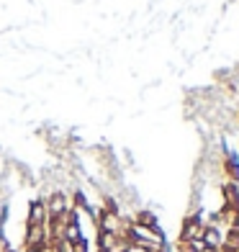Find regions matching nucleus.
I'll return each instance as SVG.
<instances>
[{
	"instance_id": "obj_10",
	"label": "nucleus",
	"mask_w": 239,
	"mask_h": 252,
	"mask_svg": "<svg viewBox=\"0 0 239 252\" xmlns=\"http://www.w3.org/2000/svg\"><path fill=\"white\" fill-rule=\"evenodd\" d=\"M136 221H139L142 229H154V226H157V224H154V216H152V214H147V211H142Z\"/></svg>"
},
{
	"instance_id": "obj_6",
	"label": "nucleus",
	"mask_w": 239,
	"mask_h": 252,
	"mask_svg": "<svg viewBox=\"0 0 239 252\" xmlns=\"http://www.w3.org/2000/svg\"><path fill=\"white\" fill-rule=\"evenodd\" d=\"M62 237H64V239H70L72 245L83 239V232H80V226H77V219H75V216H67V224H64Z\"/></svg>"
},
{
	"instance_id": "obj_8",
	"label": "nucleus",
	"mask_w": 239,
	"mask_h": 252,
	"mask_svg": "<svg viewBox=\"0 0 239 252\" xmlns=\"http://www.w3.org/2000/svg\"><path fill=\"white\" fill-rule=\"evenodd\" d=\"M201 242L206 245V247H211V250H216V245L221 242V239H219V232H216V229H203V237H201Z\"/></svg>"
},
{
	"instance_id": "obj_11",
	"label": "nucleus",
	"mask_w": 239,
	"mask_h": 252,
	"mask_svg": "<svg viewBox=\"0 0 239 252\" xmlns=\"http://www.w3.org/2000/svg\"><path fill=\"white\" fill-rule=\"evenodd\" d=\"M126 252H152L147 245H142V242H134V245H129L126 247Z\"/></svg>"
},
{
	"instance_id": "obj_3",
	"label": "nucleus",
	"mask_w": 239,
	"mask_h": 252,
	"mask_svg": "<svg viewBox=\"0 0 239 252\" xmlns=\"http://www.w3.org/2000/svg\"><path fill=\"white\" fill-rule=\"evenodd\" d=\"M98 247H100V252H119V234L103 232V229H100V234H98Z\"/></svg>"
},
{
	"instance_id": "obj_2",
	"label": "nucleus",
	"mask_w": 239,
	"mask_h": 252,
	"mask_svg": "<svg viewBox=\"0 0 239 252\" xmlns=\"http://www.w3.org/2000/svg\"><path fill=\"white\" fill-rule=\"evenodd\" d=\"M201 237H203V224H201L198 216H190L183 226V242H196Z\"/></svg>"
},
{
	"instance_id": "obj_14",
	"label": "nucleus",
	"mask_w": 239,
	"mask_h": 252,
	"mask_svg": "<svg viewBox=\"0 0 239 252\" xmlns=\"http://www.w3.org/2000/svg\"><path fill=\"white\" fill-rule=\"evenodd\" d=\"M75 203H77V209H85V198H83V193H77V196H75Z\"/></svg>"
},
{
	"instance_id": "obj_13",
	"label": "nucleus",
	"mask_w": 239,
	"mask_h": 252,
	"mask_svg": "<svg viewBox=\"0 0 239 252\" xmlns=\"http://www.w3.org/2000/svg\"><path fill=\"white\" fill-rule=\"evenodd\" d=\"M229 173H232V178H239V167H237L234 159H229Z\"/></svg>"
},
{
	"instance_id": "obj_4",
	"label": "nucleus",
	"mask_w": 239,
	"mask_h": 252,
	"mask_svg": "<svg viewBox=\"0 0 239 252\" xmlns=\"http://www.w3.org/2000/svg\"><path fill=\"white\" fill-rule=\"evenodd\" d=\"M47 219H49L47 203L33 201V203H31V211H29V224H47Z\"/></svg>"
},
{
	"instance_id": "obj_5",
	"label": "nucleus",
	"mask_w": 239,
	"mask_h": 252,
	"mask_svg": "<svg viewBox=\"0 0 239 252\" xmlns=\"http://www.w3.org/2000/svg\"><path fill=\"white\" fill-rule=\"evenodd\" d=\"M47 214H49V216H64V214H67V198L62 196V193H54V196L49 198Z\"/></svg>"
},
{
	"instance_id": "obj_15",
	"label": "nucleus",
	"mask_w": 239,
	"mask_h": 252,
	"mask_svg": "<svg viewBox=\"0 0 239 252\" xmlns=\"http://www.w3.org/2000/svg\"><path fill=\"white\" fill-rule=\"evenodd\" d=\"M5 252H10V250H5Z\"/></svg>"
},
{
	"instance_id": "obj_9",
	"label": "nucleus",
	"mask_w": 239,
	"mask_h": 252,
	"mask_svg": "<svg viewBox=\"0 0 239 252\" xmlns=\"http://www.w3.org/2000/svg\"><path fill=\"white\" fill-rule=\"evenodd\" d=\"M52 247H54V252H75V245L70 242V239H64V237H60L57 242H52Z\"/></svg>"
},
{
	"instance_id": "obj_12",
	"label": "nucleus",
	"mask_w": 239,
	"mask_h": 252,
	"mask_svg": "<svg viewBox=\"0 0 239 252\" xmlns=\"http://www.w3.org/2000/svg\"><path fill=\"white\" fill-rule=\"evenodd\" d=\"M75 252H88V242H85V239H80V242H75Z\"/></svg>"
},
{
	"instance_id": "obj_1",
	"label": "nucleus",
	"mask_w": 239,
	"mask_h": 252,
	"mask_svg": "<svg viewBox=\"0 0 239 252\" xmlns=\"http://www.w3.org/2000/svg\"><path fill=\"white\" fill-rule=\"evenodd\" d=\"M47 245V224H29V234H26V250Z\"/></svg>"
},
{
	"instance_id": "obj_7",
	"label": "nucleus",
	"mask_w": 239,
	"mask_h": 252,
	"mask_svg": "<svg viewBox=\"0 0 239 252\" xmlns=\"http://www.w3.org/2000/svg\"><path fill=\"white\" fill-rule=\"evenodd\" d=\"M100 216H103V232H113V234H116V229H119V216H116V211H103Z\"/></svg>"
}]
</instances>
